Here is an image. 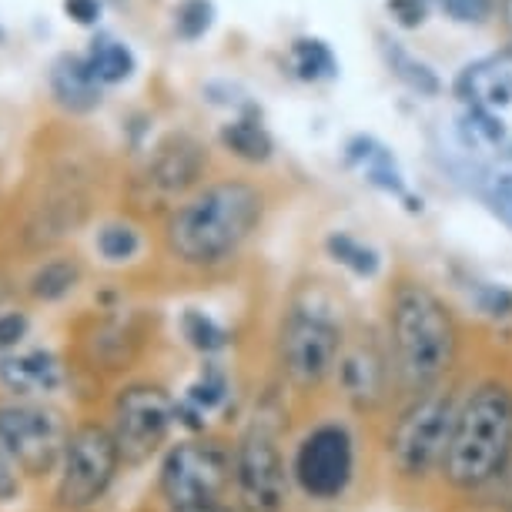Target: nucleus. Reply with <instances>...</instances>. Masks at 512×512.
Wrapping results in <instances>:
<instances>
[{"instance_id":"15","label":"nucleus","mask_w":512,"mask_h":512,"mask_svg":"<svg viewBox=\"0 0 512 512\" xmlns=\"http://www.w3.org/2000/svg\"><path fill=\"white\" fill-rule=\"evenodd\" d=\"M51 94L64 111L91 114L101 108L104 84L94 77L88 57L64 51V54H57V61L51 64Z\"/></svg>"},{"instance_id":"1","label":"nucleus","mask_w":512,"mask_h":512,"mask_svg":"<svg viewBox=\"0 0 512 512\" xmlns=\"http://www.w3.org/2000/svg\"><path fill=\"white\" fill-rule=\"evenodd\" d=\"M512 469V369L466 365L436 499L479 512Z\"/></svg>"},{"instance_id":"12","label":"nucleus","mask_w":512,"mask_h":512,"mask_svg":"<svg viewBox=\"0 0 512 512\" xmlns=\"http://www.w3.org/2000/svg\"><path fill=\"white\" fill-rule=\"evenodd\" d=\"M67 439L64 415L41 402H0V462L24 476L61 469Z\"/></svg>"},{"instance_id":"8","label":"nucleus","mask_w":512,"mask_h":512,"mask_svg":"<svg viewBox=\"0 0 512 512\" xmlns=\"http://www.w3.org/2000/svg\"><path fill=\"white\" fill-rule=\"evenodd\" d=\"M292 479L308 506H338L359 479V439L338 415L305 425L292 446Z\"/></svg>"},{"instance_id":"19","label":"nucleus","mask_w":512,"mask_h":512,"mask_svg":"<svg viewBox=\"0 0 512 512\" xmlns=\"http://www.w3.org/2000/svg\"><path fill=\"white\" fill-rule=\"evenodd\" d=\"M218 141L228 154H235V158L245 164H268L275 154L272 134H268V128L255 114H241V118L221 124Z\"/></svg>"},{"instance_id":"33","label":"nucleus","mask_w":512,"mask_h":512,"mask_svg":"<svg viewBox=\"0 0 512 512\" xmlns=\"http://www.w3.org/2000/svg\"><path fill=\"white\" fill-rule=\"evenodd\" d=\"M27 328H31V322H27L24 312H4V315H0V349H17V345L24 342Z\"/></svg>"},{"instance_id":"2","label":"nucleus","mask_w":512,"mask_h":512,"mask_svg":"<svg viewBox=\"0 0 512 512\" xmlns=\"http://www.w3.org/2000/svg\"><path fill=\"white\" fill-rule=\"evenodd\" d=\"M379 328L389 345L402 395L436 389L466 372V318L422 275H392V282L382 292Z\"/></svg>"},{"instance_id":"31","label":"nucleus","mask_w":512,"mask_h":512,"mask_svg":"<svg viewBox=\"0 0 512 512\" xmlns=\"http://www.w3.org/2000/svg\"><path fill=\"white\" fill-rule=\"evenodd\" d=\"M442 11L459 24H479L492 11V0H442Z\"/></svg>"},{"instance_id":"23","label":"nucleus","mask_w":512,"mask_h":512,"mask_svg":"<svg viewBox=\"0 0 512 512\" xmlns=\"http://www.w3.org/2000/svg\"><path fill=\"white\" fill-rule=\"evenodd\" d=\"M81 282V265L74 258H54V262H44L31 278V295L37 302H61L67 298Z\"/></svg>"},{"instance_id":"10","label":"nucleus","mask_w":512,"mask_h":512,"mask_svg":"<svg viewBox=\"0 0 512 512\" xmlns=\"http://www.w3.org/2000/svg\"><path fill=\"white\" fill-rule=\"evenodd\" d=\"M124 469L121 449L111 436V425L88 419L71 429L67 439L64 459H61V476H57V506L64 512H84L108 496L118 472Z\"/></svg>"},{"instance_id":"5","label":"nucleus","mask_w":512,"mask_h":512,"mask_svg":"<svg viewBox=\"0 0 512 512\" xmlns=\"http://www.w3.org/2000/svg\"><path fill=\"white\" fill-rule=\"evenodd\" d=\"M349 315L325 282L312 278L288 298L275 328V372L292 399L315 402L332 389Z\"/></svg>"},{"instance_id":"36","label":"nucleus","mask_w":512,"mask_h":512,"mask_svg":"<svg viewBox=\"0 0 512 512\" xmlns=\"http://www.w3.org/2000/svg\"><path fill=\"white\" fill-rule=\"evenodd\" d=\"M479 512H512V469H509V476L499 482V489L492 492L489 502Z\"/></svg>"},{"instance_id":"20","label":"nucleus","mask_w":512,"mask_h":512,"mask_svg":"<svg viewBox=\"0 0 512 512\" xmlns=\"http://www.w3.org/2000/svg\"><path fill=\"white\" fill-rule=\"evenodd\" d=\"M84 57H88L91 71L101 84H124L134 71H138V61H134L131 47L114 41V37H108V34L94 37Z\"/></svg>"},{"instance_id":"30","label":"nucleus","mask_w":512,"mask_h":512,"mask_svg":"<svg viewBox=\"0 0 512 512\" xmlns=\"http://www.w3.org/2000/svg\"><path fill=\"white\" fill-rule=\"evenodd\" d=\"M466 121H469V128L476 131L482 141L492 144V148H499V144L506 141V128H502V121L496 118V111L482 108V104H469Z\"/></svg>"},{"instance_id":"9","label":"nucleus","mask_w":512,"mask_h":512,"mask_svg":"<svg viewBox=\"0 0 512 512\" xmlns=\"http://www.w3.org/2000/svg\"><path fill=\"white\" fill-rule=\"evenodd\" d=\"M235 489V442L201 432L164 449L158 466V499L168 512L228 502Z\"/></svg>"},{"instance_id":"21","label":"nucleus","mask_w":512,"mask_h":512,"mask_svg":"<svg viewBox=\"0 0 512 512\" xmlns=\"http://www.w3.org/2000/svg\"><path fill=\"white\" fill-rule=\"evenodd\" d=\"M325 255L335 265L349 268L355 278H375L382 272V255L372 245H365L362 238L349 235V231H332L325 238Z\"/></svg>"},{"instance_id":"3","label":"nucleus","mask_w":512,"mask_h":512,"mask_svg":"<svg viewBox=\"0 0 512 512\" xmlns=\"http://www.w3.org/2000/svg\"><path fill=\"white\" fill-rule=\"evenodd\" d=\"M265 211V191L251 181H211L178 208H171L164 221V248L185 268L225 265L262 228Z\"/></svg>"},{"instance_id":"37","label":"nucleus","mask_w":512,"mask_h":512,"mask_svg":"<svg viewBox=\"0 0 512 512\" xmlns=\"http://www.w3.org/2000/svg\"><path fill=\"white\" fill-rule=\"evenodd\" d=\"M178 512H238L235 502H211V506H195V509H178Z\"/></svg>"},{"instance_id":"11","label":"nucleus","mask_w":512,"mask_h":512,"mask_svg":"<svg viewBox=\"0 0 512 512\" xmlns=\"http://www.w3.org/2000/svg\"><path fill=\"white\" fill-rule=\"evenodd\" d=\"M108 425L121 449L124 466L138 469L168 446L178 425V402L158 382H128L114 395Z\"/></svg>"},{"instance_id":"24","label":"nucleus","mask_w":512,"mask_h":512,"mask_svg":"<svg viewBox=\"0 0 512 512\" xmlns=\"http://www.w3.org/2000/svg\"><path fill=\"white\" fill-rule=\"evenodd\" d=\"M292 67L302 81H332L338 74V61L332 54V47L318 37H302V41L292 44Z\"/></svg>"},{"instance_id":"25","label":"nucleus","mask_w":512,"mask_h":512,"mask_svg":"<svg viewBox=\"0 0 512 512\" xmlns=\"http://www.w3.org/2000/svg\"><path fill=\"white\" fill-rule=\"evenodd\" d=\"M228 395H231V379H228V372L221 369V365L208 362L205 369H201L198 379L188 385L185 402L191 405V409H198L201 415H211V412L221 409V405L228 402Z\"/></svg>"},{"instance_id":"7","label":"nucleus","mask_w":512,"mask_h":512,"mask_svg":"<svg viewBox=\"0 0 512 512\" xmlns=\"http://www.w3.org/2000/svg\"><path fill=\"white\" fill-rule=\"evenodd\" d=\"M332 392L342 402V409L359 422L382 425L385 415L399 405L402 389L399 379H395V365L379 322L349 318V332H345L342 355H338L335 365Z\"/></svg>"},{"instance_id":"14","label":"nucleus","mask_w":512,"mask_h":512,"mask_svg":"<svg viewBox=\"0 0 512 512\" xmlns=\"http://www.w3.org/2000/svg\"><path fill=\"white\" fill-rule=\"evenodd\" d=\"M0 385L17 399L54 395L64 385V365L54 352H11L0 355Z\"/></svg>"},{"instance_id":"17","label":"nucleus","mask_w":512,"mask_h":512,"mask_svg":"<svg viewBox=\"0 0 512 512\" xmlns=\"http://www.w3.org/2000/svg\"><path fill=\"white\" fill-rule=\"evenodd\" d=\"M345 161L355 164V168L365 171V181L375 185L385 195H399L405 198V178H402V168L395 161V154L379 144L369 134H355V138L345 144Z\"/></svg>"},{"instance_id":"18","label":"nucleus","mask_w":512,"mask_h":512,"mask_svg":"<svg viewBox=\"0 0 512 512\" xmlns=\"http://www.w3.org/2000/svg\"><path fill=\"white\" fill-rule=\"evenodd\" d=\"M456 94L466 104H482V108H489V111L506 108L512 101V67H506L502 61L469 64L466 71L459 74Z\"/></svg>"},{"instance_id":"28","label":"nucleus","mask_w":512,"mask_h":512,"mask_svg":"<svg viewBox=\"0 0 512 512\" xmlns=\"http://www.w3.org/2000/svg\"><path fill=\"white\" fill-rule=\"evenodd\" d=\"M215 24V4L211 0H181L175 7V31L181 41H198Z\"/></svg>"},{"instance_id":"34","label":"nucleus","mask_w":512,"mask_h":512,"mask_svg":"<svg viewBox=\"0 0 512 512\" xmlns=\"http://www.w3.org/2000/svg\"><path fill=\"white\" fill-rule=\"evenodd\" d=\"M389 14L399 21L402 27H422L425 24V14H429V7H425V0H389Z\"/></svg>"},{"instance_id":"39","label":"nucleus","mask_w":512,"mask_h":512,"mask_svg":"<svg viewBox=\"0 0 512 512\" xmlns=\"http://www.w3.org/2000/svg\"><path fill=\"white\" fill-rule=\"evenodd\" d=\"M509 369H512V359H509Z\"/></svg>"},{"instance_id":"27","label":"nucleus","mask_w":512,"mask_h":512,"mask_svg":"<svg viewBox=\"0 0 512 512\" xmlns=\"http://www.w3.org/2000/svg\"><path fill=\"white\" fill-rule=\"evenodd\" d=\"M94 245H98V255L104 258V262L124 265L141 251V235L131 225H124V221H108V225L98 231Z\"/></svg>"},{"instance_id":"6","label":"nucleus","mask_w":512,"mask_h":512,"mask_svg":"<svg viewBox=\"0 0 512 512\" xmlns=\"http://www.w3.org/2000/svg\"><path fill=\"white\" fill-rule=\"evenodd\" d=\"M235 506L238 512H295L292 459L285 452L282 409H258L235 439Z\"/></svg>"},{"instance_id":"16","label":"nucleus","mask_w":512,"mask_h":512,"mask_svg":"<svg viewBox=\"0 0 512 512\" xmlns=\"http://www.w3.org/2000/svg\"><path fill=\"white\" fill-rule=\"evenodd\" d=\"M141 345H144V332L138 328V322H131V318H104L94 328L88 352L94 369L121 372L131 369V362L141 355Z\"/></svg>"},{"instance_id":"4","label":"nucleus","mask_w":512,"mask_h":512,"mask_svg":"<svg viewBox=\"0 0 512 512\" xmlns=\"http://www.w3.org/2000/svg\"><path fill=\"white\" fill-rule=\"evenodd\" d=\"M462 375L425 389L402 395L399 405L385 415L379 442L385 479L402 499H436L439 472L446 462L452 422H456Z\"/></svg>"},{"instance_id":"32","label":"nucleus","mask_w":512,"mask_h":512,"mask_svg":"<svg viewBox=\"0 0 512 512\" xmlns=\"http://www.w3.org/2000/svg\"><path fill=\"white\" fill-rule=\"evenodd\" d=\"M64 14L77 27H98L104 14V0H64Z\"/></svg>"},{"instance_id":"29","label":"nucleus","mask_w":512,"mask_h":512,"mask_svg":"<svg viewBox=\"0 0 512 512\" xmlns=\"http://www.w3.org/2000/svg\"><path fill=\"white\" fill-rule=\"evenodd\" d=\"M472 305L479 308L482 315L492 318V322H512V292L502 285H489V282H472L469 288Z\"/></svg>"},{"instance_id":"35","label":"nucleus","mask_w":512,"mask_h":512,"mask_svg":"<svg viewBox=\"0 0 512 512\" xmlns=\"http://www.w3.org/2000/svg\"><path fill=\"white\" fill-rule=\"evenodd\" d=\"M489 205L512 228V171L496 178V185H492V191H489Z\"/></svg>"},{"instance_id":"22","label":"nucleus","mask_w":512,"mask_h":512,"mask_svg":"<svg viewBox=\"0 0 512 512\" xmlns=\"http://www.w3.org/2000/svg\"><path fill=\"white\" fill-rule=\"evenodd\" d=\"M382 51H385V61H389V67H392V74L399 77V81L409 91L422 94V98H436V94L442 91L439 74L432 71L429 64L415 61L409 51H402L399 41H389V37H382Z\"/></svg>"},{"instance_id":"26","label":"nucleus","mask_w":512,"mask_h":512,"mask_svg":"<svg viewBox=\"0 0 512 512\" xmlns=\"http://www.w3.org/2000/svg\"><path fill=\"white\" fill-rule=\"evenodd\" d=\"M181 335H185V342L201 355H218L228 349V332L211 315L198 312V308H188V312L181 315Z\"/></svg>"},{"instance_id":"38","label":"nucleus","mask_w":512,"mask_h":512,"mask_svg":"<svg viewBox=\"0 0 512 512\" xmlns=\"http://www.w3.org/2000/svg\"><path fill=\"white\" fill-rule=\"evenodd\" d=\"M502 14H506V24H509V31H512V0L502 4Z\"/></svg>"},{"instance_id":"13","label":"nucleus","mask_w":512,"mask_h":512,"mask_svg":"<svg viewBox=\"0 0 512 512\" xmlns=\"http://www.w3.org/2000/svg\"><path fill=\"white\" fill-rule=\"evenodd\" d=\"M208 168V148L191 134H168L141 171V191L161 205L188 195Z\"/></svg>"},{"instance_id":"40","label":"nucleus","mask_w":512,"mask_h":512,"mask_svg":"<svg viewBox=\"0 0 512 512\" xmlns=\"http://www.w3.org/2000/svg\"><path fill=\"white\" fill-rule=\"evenodd\" d=\"M114 4H121V0H114Z\"/></svg>"}]
</instances>
